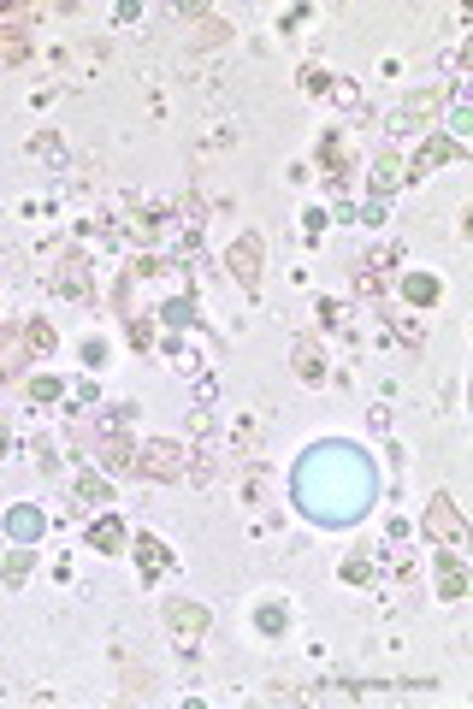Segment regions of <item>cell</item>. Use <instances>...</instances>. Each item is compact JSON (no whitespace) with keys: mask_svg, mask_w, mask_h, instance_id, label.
<instances>
[{"mask_svg":"<svg viewBox=\"0 0 473 709\" xmlns=\"http://www.w3.org/2000/svg\"><path fill=\"white\" fill-rule=\"evenodd\" d=\"M190 473V450L184 444H172V438H148V444H136V479H160V485H172V479H184Z\"/></svg>","mask_w":473,"mask_h":709,"instance_id":"obj_1","label":"cell"},{"mask_svg":"<svg viewBox=\"0 0 473 709\" xmlns=\"http://www.w3.org/2000/svg\"><path fill=\"white\" fill-rule=\"evenodd\" d=\"M426 538L462 556V544H468V520H462V509H456V497H426Z\"/></svg>","mask_w":473,"mask_h":709,"instance_id":"obj_2","label":"cell"},{"mask_svg":"<svg viewBox=\"0 0 473 709\" xmlns=\"http://www.w3.org/2000/svg\"><path fill=\"white\" fill-rule=\"evenodd\" d=\"M261 255H267V243H261L255 231H243V237L225 249V272H231L243 290H255V284H261Z\"/></svg>","mask_w":473,"mask_h":709,"instance_id":"obj_3","label":"cell"},{"mask_svg":"<svg viewBox=\"0 0 473 709\" xmlns=\"http://www.w3.org/2000/svg\"><path fill=\"white\" fill-rule=\"evenodd\" d=\"M397 260H403L397 243L379 249V255H361V266H355V296H361V302H379V296H385V272H397Z\"/></svg>","mask_w":473,"mask_h":709,"instance_id":"obj_4","label":"cell"},{"mask_svg":"<svg viewBox=\"0 0 473 709\" xmlns=\"http://www.w3.org/2000/svg\"><path fill=\"white\" fill-rule=\"evenodd\" d=\"M438 113H444V89H420V95H408L403 107L391 113V130H432Z\"/></svg>","mask_w":473,"mask_h":709,"instance_id":"obj_5","label":"cell"},{"mask_svg":"<svg viewBox=\"0 0 473 709\" xmlns=\"http://www.w3.org/2000/svg\"><path fill=\"white\" fill-rule=\"evenodd\" d=\"M54 290L66 296V302H95V278H89V260L77 255H60V266H54Z\"/></svg>","mask_w":473,"mask_h":709,"instance_id":"obj_6","label":"cell"},{"mask_svg":"<svg viewBox=\"0 0 473 709\" xmlns=\"http://www.w3.org/2000/svg\"><path fill=\"white\" fill-rule=\"evenodd\" d=\"M166 627H172L178 645H196V639H207V609H202V603L172 597V603H166Z\"/></svg>","mask_w":473,"mask_h":709,"instance_id":"obj_7","label":"cell"},{"mask_svg":"<svg viewBox=\"0 0 473 709\" xmlns=\"http://www.w3.org/2000/svg\"><path fill=\"white\" fill-rule=\"evenodd\" d=\"M456 160V142L450 136H426L420 148H414V160L403 166V178H426V172H438V166H450Z\"/></svg>","mask_w":473,"mask_h":709,"instance_id":"obj_8","label":"cell"},{"mask_svg":"<svg viewBox=\"0 0 473 709\" xmlns=\"http://www.w3.org/2000/svg\"><path fill=\"white\" fill-rule=\"evenodd\" d=\"M290 367H296L302 385H326V361H320V343L314 337H296L290 343Z\"/></svg>","mask_w":473,"mask_h":709,"instance_id":"obj_9","label":"cell"},{"mask_svg":"<svg viewBox=\"0 0 473 709\" xmlns=\"http://www.w3.org/2000/svg\"><path fill=\"white\" fill-rule=\"evenodd\" d=\"M30 361V343H24V325H6L0 331V379H18Z\"/></svg>","mask_w":473,"mask_h":709,"instance_id":"obj_10","label":"cell"},{"mask_svg":"<svg viewBox=\"0 0 473 709\" xmlns=\"http://www.w3.org/2000/svg\"><path fill=\"white\" fill-rule=\"evenodd\" d=\"M367 184H373V201H385V195L403 184V160L391 154V148H379V160H373V172H367Z\"/></svg>","mask_w":473,"mask_h":709,"instance_id":"obj_11","label":"cell"},{"mask_svg":"<svg viewBox=\"0 0 473 709\" xmlns=\"http://www.w3.org/2000/svg\"><path fill=\"white\" fill-rule=\"evenodd\" d=\"M136 568H142V580H160V574L172 568V550H166L160 538L142 532V538H136Z\"/></svg>","mask_w":473,"mask_h":709,"instance_id":"obj_12","label":"cell"},{"mask_svg":"<svg viewBox=\"0 0 473 709\" xmlns=\"http://www.w3.org/2000/svg\"><path fill=\"white\" fill-rule=\"evenodd\" d=\"M379 320L397 331V343H403V349H420V343H426V325L414 320L408 308H385V302H379Z\"/></svg>","mask_w":473,"mask_h":709,"instance_id":"obj_13","label":"cell"},{"mask_svg":"<svg viewBox=\"0 0 473 709\" xmlns=\"http://www.w3.org/2000/svg\"><path fill=\"white\" fill-rule=\"evenodd\" d=\"M101 461H107L113 473H136V444L125 432H107V438H101Z\"/></svg>","mask_w":473,"mask_h":709,"instance_id":"obj_14","label":"cell"},{"mask_svg":"<svg viewBox=\"0 0 473 709\" xmlns=\"http://www.w3.org/2000/svg\"><path fill=\"white\" fill-rule=\"evenodd\" d=\"M302 83H308L314 95H332V101H343V107H361V89H355V83H343V77H320V71H308Z\"/></svg>","mask_w":473,"mask_h":709,"instance_id":"obj_15","label":"cell"},{"mask_svg":"<svg viewBox=\"0 0 473 709\" xmlns=\"http://www.w3.org/2000/svg\"><path fill=\"white\" fill-rule=\"evenodd\" d=\"M320 172H326L332 184L349 178V148H343V136H326V142H320Z\"/></svg>","mask_w":473,"mask_h":709,"instance_id":"obj_16","label":"cell"},{"mask_svg":"<svg viewBox=\"0 0 473 709\" xmlns=\"http://www.w3.org/2000/svg\"><path fill=\"white\" fill-rule=\"evenodd\" d=\"M24 54H30V42H24V24L0 18V65H24Z\"/></svg>","mask_w":473,"mask_h":709,"instance_id":"obj_17","label":"cell"},{"mask_svg":"<svg viewBox=\"0 0 473 709\" xmlns=\"http://www.w3.org/2000/svg\"><path fill=\"white\" fill-rule=\"evenodd\" d=\"M438 597H468V574H462V562H456V550H444V574H438Z\"/></svg>","mask_w":473,"mask_h":709,"instance_id":"obj_18","label":"cell"},{"mask_svg":"<svg viewBox=\"0 0 473 709\" xmlns=\"http://www.w3.org/2000/svg\"><path fill=\"white\" fill-rule=\"evenodd\" d=\"M77 503H83V509H107V503H113V485L95 479V473H83V479H77Z\"/></svg>","mask_w":473,"mask_h":709,"instance_id":"obj_19","label":"cell"},{"mask_svg":"<svg viewBox=\"0 0 473 709\" xmlns=\"http://www.w3.org/2000/svg\"><path fill=\"white\" fill-rule=\"evenodd\" d=\"M89 544L113 556V550H125V526H119L113 515H107V520H95V526H89Z\"/></svg>","mask_w":473,"mask_h":709,"instance_id":"obj_20","label":"cell"},{"mask_svg":"<svg viewBox=\"0 0 473 709\" xmlns=\"http://www.w3.org/2000/svg\"><path fill=\"white\" fill-rule=\"evenodd\" d=\"M24 343H30V355H54L60 337H54V325H48V320H30V325H24Z\"/></svg>","mask_w":473,"mask_h":709,"instance_id":"obj_21","label":"cell"},{"mask_svg":"<svg viewBox=\"0 0 473 709\" xmlns=\"http://www.w3.org/2000/svg\"><path fill=\"white\" fill-rule=\"evenodd\" d=\"M30 568H36V556H30V550H6V562H0L6 585H24V580H30Z\"/></svg>","mask_w":473,"mask_h":709,"instance_id":"obj_22","label":"cell"},{"mask_svg":"<svg viewBox=\"0 0 473 709\" xmlns=\"http://www.w3.org/2000/svg\"><path fill=\"white\" fill-rule=\"evenodd\" d=\"M403 296L408 302H420V308H432V302H438V278H408Z\"/></svg>","mask_w":473,"mask_h":709,"instance_id":"obj_23","label":"cell"},{"mask_svg":"<svg viewBox=\"0 0 473 709\" xmlns=\"http://www.w3.org/2000/svg\"><path fill=\"white\" fill-rule=\"evenodd\" d=\"M267 491H272L267 467H249V479H243V503H267Z\"/></svg>","mask_w":473,"mask_h":709,"instance_id":"obj_24","label":"cell"},{"mask_svg":"<svg viewBox=\"0 0 473 709\" xmlns=\"http://www.w3.org/2000/svg\"><path fill=\"white\" fill-rule=\"evenodd\" d=\"M125 325H131V343H136V349H148V343H154V320H148V314L125 308Z\"/></svg>","mask_w":473,"mask_h":709,"instance_id":"obj_25","label":"cell"},{"mask_svg":"<svg viewBox=\"0 0 473 709\" xmlns=\"http://www.w3.org/2000/svg\"><path fill=\"white\" fill-rule=\"evenodd\" d=\"M343 580L373 585V556H349V562H343Z\"/></svg>","mask_w":473,"mask_h":709,"instance_id":"obj_26","label":"cell"},{"mask_svg":"<svg viewBox=\"0 0 473 709\" xmlns=\"http://www.w3.org/2000/svg\"><path fill=\"white\" fill-rule=\"evenodd\" d=\"M320 325H326V331H349V314H343V302H320Z\"/></svg>","mask_w":473,"mask_h":709,"instance_id":"obj_27","label":"cell"},{"mask_svg":"<svg viewBox=\"0 0 473 709\" xmlns=\"http://www.w3.org/2000/svg\"><path fill=\"white\" fill-rule=\"evenodd\" d=\"M60 379H36V385H30V396H36V402H54V396H60Z\"/></svg>","mask_w":473,"mask_h":709,"instance_id":"obj_28","label":"cell"},{"mask_svg":"<svg viewBox=\"0 0 473 709\" xmlns=\"http://www.w3.org/2000/svg\"><path fill=\"white\" fill-rule=\"evenodd\" d=\"M83 361H89V367H101V361H107V343H95V337H89V343H83Z\"/></svg>","mask_w":473,"mask_h":709,"instance_id":"obj_29","label":"cell"},{"mask_svg":"<svg viewBox=\"0 0 473 709\" xmlns=\"http://www.w3.org/2000/svg\"><path fill=\"white\" fill-rule=\"evenodd\" d=\"M0 450H6V426H0Z\"/></svg>","mask_w":473,"mask_h":709,"instance_id":"obj_30","label":"cell"}]
</instances>
